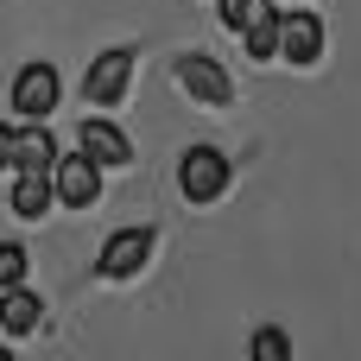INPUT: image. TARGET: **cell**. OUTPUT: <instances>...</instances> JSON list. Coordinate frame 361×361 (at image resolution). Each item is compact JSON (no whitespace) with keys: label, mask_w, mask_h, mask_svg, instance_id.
I'll use <instances>...</instances> for the list:
<instances>
[{"label":"cell","mask_w":361,"mask_h":361,"mask_svg":"<svg viewBox=\"0 0 361 361\" xmlns=\"http://www.w3.org/2000/svg\"><path fill=\"white\" fill-rule=\"evenodd\" d=\"M235 184V165L222 159V146H184V159H178V190H184V203H222V190Z\"/></svg>","instance_id":"6da1fadb"},{"label":"cell","mask_w":361,"mask_h":361,"mask_svg":"<svg viewBox=\"0 0 361 361\" xmlns=\"http://www.w3.org/2000/svg\"><path fill=\"white\" fill-rule=\"evenodd\" d=\"M171 76H178V89H184L197 108H228V102H235V76H228L216 57H203V51H178V57H171Z\"/></svg>","instance_id":"7a4b0ae2"},{"label":"cell","mask_w":361,"mask_h":361,"mask_svg":"<svg viewBox=\"0 0 361 361\" xmlns=\"http://www.w3.org/2000/svg\"><path fill=\"white\" fill-rule=\"evenodd\" d=\"M127 89H133V44H114V51H102V57L89 63L82 102H89V108H121Z\"/></svg>","instance_id":"3957f363"},{"label":"cell","mask_w":361,"mask_h":361,"mask_svg":"<svg viewBox=\"0 0 361 361\" xmlns=\"http://www.w3.org/2000/svg\"><path fill=\"white\" fill-rule=\"evenodd\" d=\"M63 102V76H57V63H19V76H13V108H19V121H44L51 108Z\"/></svg>","instance_id":"277c9868"},{"label":"cell","mask_w":361,"mask_h":361,"mask_svg":"<svg viewBox=\"0 0 361 361\" xmlns=\"http://www.w3.org/2000/svg\"><path fill=\"white\" fill-rule=\"evenodd\" d=\"M51 197L63 203V209H89L95 197H102V165L89 159V152H57V165H51Z\"/></svg>","instance_id":"5b68a950"},{"label":"cell","mask_w":361,"mask_h":361,"mask_svg":"<svg viewBox=\"0 0 361 361\" xmlns=\"http://www.w3.org/2000/svg\"><path fill=\"white\" fill-rule=\"evenodd\" d=\"M152 247H159V235H152V228H121V235H108V241H102L95 273H102V279H133V273L152 260Z\"/></svg>","instance_id":"8992f818"},{"label":"cell","mask_w":361,"mask_h":361,"mask_svg":"<svg viewBox=\"0 0 361 361\" xmlns=\"http://www.w3.org/2000/svg\"><path fill=\"white\" fill-rule=\"evenodd\" d=\"M279 57L286 63H317L324 57V19L311 6H286L279 13Z\"/></svg>","instance_id":"52a82bcc"},{"label":"cell","mask_w":361,"mask_h":361,"mask_svg":"<svg viewBox=\"0 0 361 361\" xmlns=\"http://www.w3.org/2000/svg\"><path fill=\"white\" fill-rule=\"evenodd\" d=\"M76 152H89V159L108 171V165H127V159H133V140H127L114 121H102V114H95V121H82V127H76Z\"/></svg>","instance_id":"ba28073f"},{"label":"cell","mask_w":361,"mask_h":361,"mask_svg":"<svg viewBox=\"0 0 361 361\" xmlns=\"http://www.w3.org/2000/svg\"><path fill=\"white\" fill-rule=\"evenodd\" d=\"M51 171H13V209L25 216V222H38V216H51Z\"/></svg>","instance_id":"9c48e42d"},{"label":"cell","mask_w":361,"mask_h":361,"mask_svg":"<svg viewBox=\"0 0 361 361\" xmlns=\"http://www.w3.org/2000/svg\"><path fill=\"white\" fill-rule=\"evenodd\" d=\"M0 324H6L13 336H32V330L44 324V305H38L25 286H6V292H0Z\"/></svg>","instance_id":"30bf717a"},{"label":"cell","mask_w":361,"mask_h":361,"mask_svg":"<svg viewBox=\"0 0 361 361\" xmlns=\"http://www.w3.org/2000/svg\"><path fill=\"white\" fill-rule=\"evenodd\" d=\"M57 165V140L44 133V121H25L19 127V165L13 171H51Z\"/></svg>","instance_id":"8fae6325"},{"label":"cell","mask_w":361,"mask_h":361,"mask_svg":"<svg viewBox=\"0 0 361 361\" xmlns=\"http://www.w3.org/2000/svg\"><path fill=\"white\" fill-rule=\"evenodd\" d=\"M241 38H247V57H254V63H273V57H279V13L267 6L254 25H241Z\"/></svg>","instance_id":"7c38bea8"},{"label":"cell","mask_w":361,"mask_h":361,"mask_svg":"<svg viewBox=\"0 0 361 361\" xmlns=\"http://www.w3.org/2000/svg\"><path fill=\"white\" fill-rule=\"evenodd\" d=\"M25 273H32V254L19 241H0V292L6 286H25Z\"/></svg>","instance_id":"4fadbf2b"},{"label":"cell","mask_w":361,"mask_h":361,"mask_svg":"<svg viewBox=\"0 0 361 361\" xmlns=\"http://www.w3.org/2000/svg\"><path fill=\"white\" fill-rule=\"evenodd\" d=\"M267 6H273V0H216V19H222L228 32H241V25H254Z\"/></svg>","instance_id":"5bb4252c"},{"label":"cell","mask_w":361,"mask_h":361,"mask_svg":"<svg viewBox=\"0 0 361 361\" xmlns=\"http://www.w3.org/2000/svg\"><path fill=\"white\" fill-rule=\"evenodd\" d=\"M247 355L254 361H286L292 355V336H286V330H254V336H247Z\"/></svg>","instance_id":"9a60e30c"},{"label":"cell","mask_w":361,"mask_h":361,"mask_svg":"<svg viewBox=\"0 0 361 361\" xmlns=\"http://www.w3.org/2000/svg\"><path fill=\"white\" fill-rule=\"evenodd\" d=\"M19 165V127H0V171Z\"/></svg>","instance_id":"2e32d148"}]
</instances>
